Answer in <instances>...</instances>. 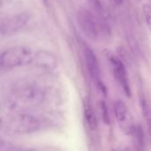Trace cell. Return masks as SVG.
Instances as JSON below:
<instances>
[{
  "mask_svg": "<svg viewBox=\"0 0 151 151\" xmlns=\"http://www.w3.org/2000/svg\"><path fill=\"white\" fill-rule=\"evenodd\" d=\"M35 52L27 46H14L5 50L0 57L3 68L12 69L34 63Z\"/></svg>",
  "mask_w": 151,
  "mask_h": 151,
  "instance_id": "277c9868",
  "label": "cell"
},
{
  "mask_svg": "<svg viewBox=\"0 0 151 151\" xmlns=\"http://www.w3.org/2000/svg\"><path fill=\"white\" fill-rule=\"evenodd\" d=\"M111 1L116 5H121L124 3V0H111Z\"/></svg>",
  "mask_w": 151,
  "mask_h": 151,
  "instance_id": "2e32d148",
  "label": "cell"
},
{
  "mask_svg": "<svg viewBox=\"0 0 151 151\" xmlns=\"http://www.w3.org/2000/svg\"><path fill=\"white\" fill-rule=\"evenodd\" d=\"M142 12H143V17L145 19V22L148 26V27L151 31V5L150 4H144L142 6Z\"/></svg>",
  "mask_w": 151,
  "mask_h": 151,
  "instance_id": "4fadbf2b",
  "label": "cell"
},
{
  "mask_svg": "<svg viewBox=\"0 0 151 151\" xmlns=\"http://www.w3.org/2000/svg\"><path fill=\"white\" fill-rule=\"evenodd\" d=\"M101 109H102V115H103V119H104V123L109 124L110 123V117H109L108 108H107V105L105 104V103L103 102L101 104Z\"/></svg>",
  "mask_w": 151,
  "mask_h": 151,
  "instance_id": "5bb4252c",
  "label": "cell"
},
{
  "mask_svg": "<svg viewBox=\"0 0 151 151\" xmlns=\"http://www.w3.org/2000/svg\"><path fill=\"white\" fill-rule=\"evenodd\" d=\"M110 62H111L112 72H113V74H114V77H115L117 82L121 87L124 93L127 96H131V87H130L127 72L124 63L119 58H118L114 56L111 57Z\"/></svg>",
  "mask_w": 151,
  "mask_h": 151,
  "instance_id": "8992f818",
  "label": "cell"
},
{
  "mask_svg": "<svg viewBox=\"0 0 151 151\" xmlns=\"http://www.w3.org/2000/svg\"><path fill=\"white\" fill-rule=\"evenodd\" d=\"M84 56H85L87 69L91 79L94 81V82L96 84L97 87H99L102 89H104V87L103 85L102 79H101L100 67H99L98 61H97L95 52L89 47H86L84 49Z\"/></svg>",
  "mask_w": 151,
  "mask_h": 151,
  "instance_id": "52a82bcc",
  "label": "cell"
},
{
  "mask_svg": "<svg viewBox=\"0 0 151 151\" xmlns=\"http://www.w3.org/2000/svg\"><path fill=\"white\" fill-rule=\"evenodd\" d=\"M141 106H142V114L147 123L148 132H149V135L151 140V105L145 98H142L141 101Z\"/></svg>",
  "mask_w": 151,
  "mask_h": 151,
  "instance_id": "8fae6325",
  "label": "cell"
},
{
  "mask_svg": "<svg viewBox=\"0 0 151 151\" xmlns=\"http://www.w3.org/2000/svg\"><path fill=\"white\" fill-rule=\"evenodd\" d=\"M55 93L35 80L24 79L16 81L4 97V105L12 111H29L50 104Z\"/></svg>",
  "mask_w": 151,
  "mask_h": 151,
  "instance_id": "6da1fadb",
  "label": "cell"
},
{
  "mask_svg": "<svg viewBox=\"0 0 151 151\" xmlns=\"http://www.w3.org/2000/svg\"><path fill=\"white\" fill-rule=\"evenodd\" d=\"M114 114L115 118L123 128H127L128 130H131V125L128 124L129 122V111L128 108L126 105V104L121 100H117L114 103L113 105Z\"/></svg>",
  "mask_w": 151,
  "mask_h": 151,
  "instance_id": "9c48e42d",
  "label": "cell"
},
{
  "mask_svg": "<svg viewBox=\"0 0 151 151\" xmlns=\"http://www.w3.org/2000/svg\"><path fill=\"white\" fill-rule=\"evenodd\" d=\"M83 115H84V122H85L87 128L90 131L97 130L98 124H97L96 116L93 109V106L91 105L89 101H85L84 103Z\"/></svg>",
  "mask_w": 151,
  "mask_h": 151,
  "instance_id": "30bf717a",
  "label": "cell"
},
{
  "mask_svg": "<svg viewBox=\"0 0 151 151\" xmlns=\"http://www.w3.org/2000/svg\"><path fill=\"white\" fill-rule=\"evenodd\" d=\"M34 63L36 66L44 70H53L57 67L58 60L56 57L48 51H37L35 52V57Z\"/></svg>",
  "mask_w": 151,
  "mask_h": 151,
  "instance_id": "ba28073f",
  "label": "cell"
},
{
  "mask_svg": "<svg viewBox=\"0 0 151 151\" xmlns=\"http://www.w3.org/2000/svg\"><path fill=\"white\" fill-rule=\"evenodd\" d=\"M0 150L1 151H40L35 149H27V148H19L15 147L12 144H10L7 142H4V140L1 141L0 144Z\"/></svg>",
  "mask_w": 151,
  "mask_h": 151,
  "instance_id": "7c38bea8",
  "label": "cell"
},
{
  "mask_svg": "<svg viewBox=\"0 0 151 151\" xmlns=\"http://www.w3.org/2000/svg\"><path fill=\"white\" fill-rule=\"evenodd\" d=\"M31 19V15L27 12L17 13L8 16L1 21L0 34L2 36L12 35L23 29Z\"/></svg>",
  "mask_w": 151,
  "mask_h": 151,
  "instance_id": "5b68a950",
  "label": "cell"
},
{
  "mask_svg": "<svg viewBox=\"0 0 151 151\" xmlns=\"http://www.w3.org/2000/svg\"><path fill=\"white\" fill-rule=\"evenodd\" d=\"M88 3L90 4V5L94 8V10L96 12H99V13L102 12L103 6H102V4H101L100 0H88Z\"/></svg>",
  "mask_w": 151,
  "mask_h": 151,
  "instance_id": "9a60e30c",
  "label": "cell"
},
{
  "mask_svg": "<svg viewBox=\"0 0 151 151\" xmlns=\"http://www.w3.org/2000/svg\"><path fill=\"white\" fill-rule=\"evenodd\" d=\"M44 1H45V2H46V0H44Z\"/></svg>",
  "mask_w": 151,
  "mask_h": 151,
  "instance_id": "e0dca14e",
  "label": "cell"
},
{
  "mask_svg": "<svg viewBox=\"0 0 151 151\" xmlns=\"http://www.w3.org/2000/svg\"><path fill=\"white\" fill-rule=\"evenodd\" d=\"M53 124L52 116L35 114L30 111L11 112L1 118V130L14 135H27L38 133Z\"/></svg>",
  "mask_w": 151,
  "mask_h": 151,
  "instance_id": "7a4b0ae2",
  "label": "cell"
},
{
  "mask_svg": "<svg viewBox=\"0 0 151 151\" xmlns=\"http://www.w3.org/2000/svg\"><path fill=\"white\" fill-rule=\"evenodd\" d=\"M77 24L82 33L90 40H96L100 33L108 29L107 23L86 8H81L76 14Z\"/></svg>",
  "mask_w": 151,
  "mask_h": 151,
  "instance_id": "3957f363",
  "label": "cell"
},
{
  "mask_svg": "<svg viewBox=\"0 0 151 151\" xmlns=\"http://www.w3.org/2000/svg\"><path fill=\"white\" fill-rule=\"evenodd\" d=\"M138 1H141V0H138Z\"/></svg>",
  "mask_w": 151,
  "mask_h": 151,
  "instance_id": "ac0fdd59",
  "label": "cell"
}]
</instances>
